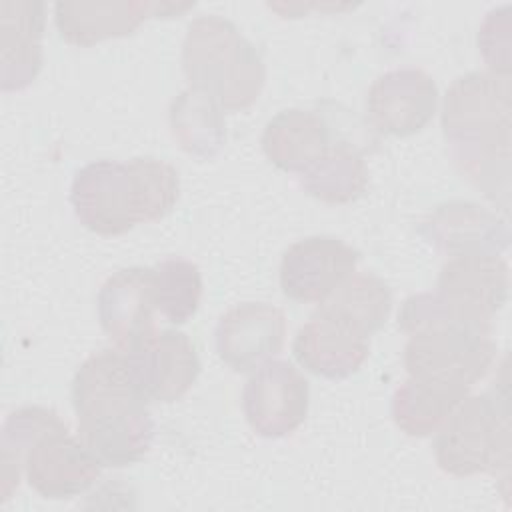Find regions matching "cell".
<instances>
[{
    "label": "cell",
    "instance_id": "e0dca14e",
    "mask_svg": "<svg viewBox=\"0 0 512 512\" xmlns=\"http://www.w3.org/2000/svg\"><path fill=\"white\" fill-rule=\"evenodd\" d=\"M420 232L440 252L452 256L494 254L508 248V228L492 212L472 202L440 204L424 222Z\"/></svg>",
    "mask_w": 512,
    "mask_h": 512
},
{
    "label": "cell",
    "instance_id": "4fadbf2b",
    "mask_svg": "<svg viewBox=\"0 0 512 512\" xmlns=\"http://www.w3.org/2000/svg\"><path fill=\"white\" fill-rule=\"evenodd\" d=\"M98 320L116 348L128 352L154 328V270L130 266L106 278L98 292Z\"/></svg>",
    "mask_w": 512,
    "mask_h": 512
},
{
    "label": "cell",
    "instance_id": "7c38bea8",
    "mask_svg": "<svg viewBox=\"0 0 512 512\" xmlns=\"http://www.w3.org/2000/svg\"><path fill=\"white\" fill-rule=\"evenodd\" d=\"M286 316L266 302H242L216 324V352L234 372H248L272 360L284 346Z\"/></svg>",
    "mask_w": 512,
    "mask_h": 512
},
{
    "label": "cell",
    "instance_id": "d4e9b609",
    "mask_svg": "<svg viewBox=\"0 0 512 512\" xmlns=\"http://www.w3.org/2000/svg\"><path fill=\"white\" fill-rule=\"evenodd\" d=\"M156 310L172 324L188 322L202 300L200 268L178 256L164 258L154 268Z\"/></svg>",
    "mask_w": 512,
    "mask_h": 512
},
{
    "label": "cell",
    "instance_id": "9a60e30c",
    "mask_svg": "<svg viewBox=\"0 0 512 512\" xmlns=\"http://www.w3.org/2000/svg\"><path fill=\"white\" fill-rule=\"evenodd\" d=\"M194 4L168 2H56L54 20L60 36L74 46L132 34L146 18H170Z\"/></svg>",
    "mask_w": 512,
    "mask_h": 512
},
{
    "label": "cell",
    "instance_id": "d6986e66",
    "mask_svg": "<svg viewBox=\"0 0 512 512\" xmlns=\"http://www.w3.org/2000/svg\"><path fill=\"white\" fill-rule=\"evenodd\" d=\"M330 128L312 110L290 108L278 112L262 132L266 158L284 172H306L328 148Z\"/></svg>",
    "mask_w": 512,
    "mask_h": 512
},
{
    "label": "cell",
    "instance_id": "603a6c76",
    "mask_svg": "<svg viewBox=\"0 0 512 512\" xmlns=\"http://www.w3.org/2000/svg\"><path fill=\"white\" fill-rule=\"evenodd\" d=\"M318 308L370 338L390 316L392 292L382 278L370 272L352 274Z\"/></svg>",
    "mask_w": 512,
    "mask_h": 512
},
{
    "label": "cell",
    "instance_id": "cb8c5ba5",
    "mask_svg": "<svg viewBox=\"0 0 512 512\" xmlns=\"http://www.w3.org/2000/svg\"><path fill=\"white\" fill-rule=\"evenodd\" d=\"M62 424L54 410L42 406H24L8 414L0 438L2 464V500H6L14 486H18L24 456L30 446L46 430Z\"/></svg>",
    "mask_w": 512,
    "mask_h": 512
},
{
    "label": "cell",
    "instance_id": "277c9868",
    "mask_svg": "<svg viewBox=\"0 0 512 512\" xmlns=\"http://www.w3.org/2000/svg\"><path fill=\"white\" fill-rule=\"evenodd\" d=\"M182 70L190 88L208 94L230 112L250 108L266 80V66L254 44L220 16H198L188 24Z\"/></svg>",
    "mask_w": 512,
    "mask_h": 512
},
{
    "label": "cell",
    "instance_id": "484cf974",
    "mask_svg": "<svg viewBox=\"0 0 512 512\" xmlns=\"http://www.w3.org/2000/svg\"><path fill=\"white\" fill-rule=\"evenodd\" d=\"M478 48L492 74L510 76V6L486 14L478 30Z\"/></svg>",
    "mask_w": 512,
    "mask_h": 512
},
{
    "label": "cell",
    "instance_id": "8fae6325",
    "mask_svg": "<svg viewBox=\"0 0 512 512\" xmlns=\"http://www.w3.org/2000/svg\"><path fill=\"white\" fill-rule=\"evenodd\" d=\"M438 106V88L420 68H396L378 76L366 94L372 126L388 136L404 138L420 132Z\"/></svg>",
    "mask_w": 512,
    "mask_h": 512
},
{
    "label": "cell",
    "instance_id": "5b68a950",
    "mask_svg": "<svg viewBox=\"0 0 512 512\" xmlns=\"http://www.w3.org/2000/svg\"><path fill=\"white\" fill-rule=\"evenodd\" d=\"M434 456L452 476H474L508 468L510 410L506 392L466 396L436 432Z\"/></svg>",
    "mask_w": 512,
    "mask_h": 512
},
{
    "label": "cell",
    "instance_id": "52a82bcc",
    "mask_svg": "<svg viewBox=\"0 0 512 512\" xmlns=\"http://www.w3.org/2000/svg\"><path fill=\"white\" fill-rule=\"evenodd\" d=\"M310 386L286 360H266L246 380L242 408L250 428L264 438L292 434L308 414Z\"/></svg>",
    "mask_w": 512,
    "mask_h": 512
},
{
    "label": "cell",
    "instance_id": "ac0fdd59",
    "mask_svg": "<svg viewBox=\"0 0 512 512\" xmlns=\"http://www.w3.org/2000/svg\"><path fill=\"white\" fill-rule=\"evenodd\" d=\"M42 2H0V86L22 90L42 68Z\"/></svg>",
    "mask_w": 512,
    "mask_h": 512
},
{
    "label": "cell",
    "instance_id": "7402d4cb",
    "mask_svg": "<svg viewBox=\"0 0 512 512\" xmlns=\"http://www.w3.org/2000/svg\"><path fill=\"white\" fill-rule=\"evenodd\" d=\"M304 190L326 204H348L358 200L368 186V166L362 154L346 142L330 148L300 174Z\"/></svg>",
    "mask_w": 512,
    "mask_h": 512
},
{
    "label": "cell",
    "instance_id": "ffe728a7",
    "mask_svg": "<svg viewBox=\"0 0 512 512\" xmlns=\"http://www.w3.org/2000/svg\"><path fill=\"white\" fill-rule=\"evenodd\" d=\"M470 388L410 378L392 396V418L396 426L416 438L436 434L454 408L468 396Z\"/></svg>",
    "mask_w": 512,
    "mask_h": 512
},
{
    "label": "cell",
    "instance_id": "44dd1931",
    "mask_svg": "<svg viewBox=\"0 0 512 512\" xmlns=\"http://www.w3.org/2000/svg\"><path fill=\"white\" fill-rule=\"evenodd\" d=\"M168 122L180 148L196 158H214L226 142L220 104L196 88H186L172 100Z\"/></svg>",
    "mask_w": 512,
    "mask_h": 512
},
{
    "label": "cell",
    "instance_id": "7a4b0ae2",
    "mask_svg": "<svg viewBox=\"0 0 512 512\" xmlns=\"http://www.w3.org/2000/svg\"><path fill=\"white\" fill-rule=\"evenodd\" d=\"M510 76L470 72L452 82L442 104V132L460 174L486 198H510Z\"/></svg>",
    "mask_w": 512,
    "mask_h": 512
},
{
    "label": "cell",
    "instance_id": "6da1fadb",
    "mask_svg": "<svg viewBox=\"0 0 512 512\" xmlns=\"http://www.w3.org/2000/svg\"><path fill=\"white\" fill-rule=\"evenodd\" d=\"M78 438L102 466L122 468L142 460L154 438L148 398L120 348L88 356L72 378Z\"/></svg>",
    "mask_w": 512,
    "mask_h": 512
},
{
    "label": "cell",
    "instance_id": "2e32d148",
    "mask_svg": "<svg viewBox=\"0 0 512 512\" xmlns=\"http://www.w3.org/2000/svg\"><path fill=\"white\" fill-rule=\"evenodd\" d=\"M294 358L308 372L342 380L360 370L370 352V338L318 308L294 336Z\"/></svg>",
    "mask_w": 512,
    "mask_h": 512
},
{
    "label": "cell",
    "instance_id": "30bf717a",
    "mask_svg": "<svg viewBox=\"0 0 512 512\" xmlns=\"http://www.w3.org/2000/svg\"><path fill=\"white\" fill-rule=\"evenodd\" d=\"M508 284V264L500 256H452L440 268L436 294L462 318L490 330L508 300Z\"/></svg>",
    "mask_w": 512,
    "mask_h": 512
},
{
    "label": "cell",
    "instance_id": "9c48e42d",
    "mask_svg": "<svg viewBox=\"0 0 512 512\" xmlns=\"http://www.w3.org/2000/svg\"><path fill=\"white\" fill-rule=\"evenodd\" d=\"M358 250L334 236L294 242L280 262V288L300 304H322L358 264Z\"/></svg>",
    "mask_w": 512,
    "mask_h": 512
},
{
    "label": "cell",
    "instance_id": "8992f818",
    "mask_svg": "<svg viewBox=\"0 0 512 512\" xmlns=\"http://www.w3.org/2000/svg\"><path fill=\"white\" fill-rule=\"evenodd\" d=\"M496 356L490 332L460 324L428 326L408 334L404 368L410 378L472 388Z\"/></svg>",
    "mask_w": 512,
    "mask_h": 512
},
{
    "label": "cell",
    "instance_id": "3957f363",
    "mask_svg": "<svg viewBox=\"0 0 512 512\" xmlns=\"http://www.w3.org/2000/svg\"><path fill=\"white\" fill-rule=\"evenodd\" d=\"M180 180L172 164L158 158L130 162L96 160L72 180L70 202L84 228L118 236L140 222L164 218L178 202Z\"/></svg>",
    "mask_w": 512,
    "mask_h": 512
},
{
    "label": "cell",
    "instance_id": "5bb4252c",
    "mask_svg": "<svg viewBox=\"0 0 512 512\" xmlns=\"http://www.w3.org/2000/svg\"><path fill=\"white\" fill-rule=\"evenodd\" d=\"M126 354L150 402L180 400L200 374L198 352L180 330H154Z\"/></svg>",
    "mask_w": 512,
    "mask_h": 512
},
{
    "label": "cell",
    "instance_id": "ba28073f",
    "mask_svg": "<svg viewBox=\"0 0 512 512\" xmlns=\"http://www.w3.org/2000/svg\"><path fill=\"white\" fill-rule=\"evenodd\" d=\"M102 464L66 424L46 430L24 456L28 486L48 500H64L86 492L100 476Z\"/></svg>",
    "mask_w": 512,
    "mask_h": 512
}]
</instances>
